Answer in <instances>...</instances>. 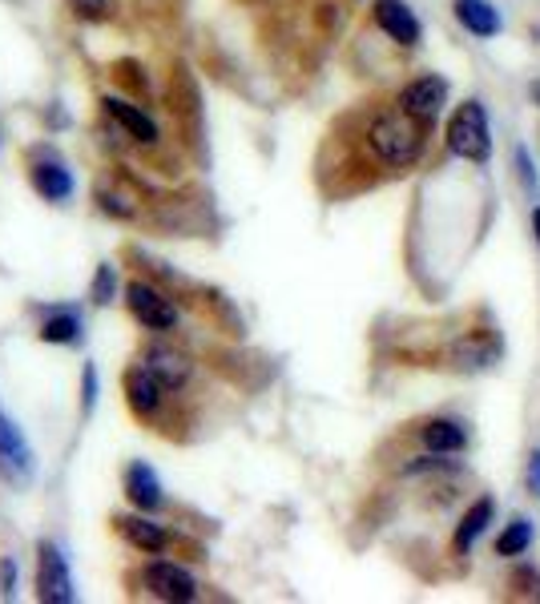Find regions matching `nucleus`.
Returning <instances> with one entry per match:
<instances>
[{"instance_id":"a211bd4d","label":"nucleus","mask_w":540,"mask_h":604,"mask_svg":"<svg viewBox=\"0 0 540 604\" xmlns=\"http://www.w3.org/2000/svg\"><path fill=\"white\" fill-rule=\"evenodd\" d=\"M44 343H57V347H69V343H81V314L69 307H57L44 314L41 323Z\"/></svg>"},{"instance_id":"aec40b11","label":"nucleus","mask_w":540,"mask_h":604,"mask_svg":"<svg viewBox=\"0 0 540 604\" xmlns=\"http://www.w3.org/2000/svg\"><path fill=\"white\" fill-rule=\"evenodd\" d=\"M114 291H117V270L110 267V262H101L98 274H93V291H89V298H93L98 307H105V303L114 298Z\"/></svg>"},{"instance_id":"393cba45","label":"nucleus","mask_w":540,"mask_h":604,"mask_svg":"<svg viewBox=\"0 0 540 604\" xmlns=\"http://www.w3.org/2000/svg\"><path fill=\"white\" fill-rule=\"evenodd\" d=\"M525 484H528V492H532V496H540V451H532V455H528Z\"/></svg>"},{"instance_id":"bb28decb","label":"nucleus","mask_w":540,"mask_h":604,"mask_svg":"<svg viewBox=\"0 0 540 604\" xmlns=\"http://www.w3.org/2000/svg\"><path fill=\"white\" fill-rule=\"evenodd\" d=\"M532 234H537V242H540V206L532 210Z\"/></svg>"},{"instance_id":"4468645a","label":"nucleus","mask_w":540,"mask_h":604,"mask_svg":"<svg viewBox=\"0 0 540 604\" xmlns=\"http://www.w3.org/2000/svg\"><path fill=\"white\" fill-rule=\"evenodd\" d=\"M117 532L126 536L133 549L142 552H166V544H170V536H166V528L154 521H145V516H117Z\"/></svg>"},{"instance_id":"ddd939ff","label":"nucleus","mask_w":540,"mask_h":604,"mask_svg":"<svg viewBox=\"0 0 540 604\" xmlns=\"http://www.w3.org/2000/svg\"><path fill=\"white\" fill-rule=\"evenodd\" d=\"M105 113H110V117H114L117 126L126 129L133 141H142V145H154L157 141L154 117H150L145 110H138V105H129V101H121V98H105Z\"/></svg>"},{"instance_id":"6ab92c4d","label":"nucleus","mask_w":540,"mask_h":604,"mask_svg":"<svg viewBox=\"0 0 540 604\" xmlns=\"http://www.w3.org/2000/svg\"><path fill=\"white\" fill-rule=\"evenodd\" d=\"M528 544H532V524H528L525 516H516V521L504 528V536L497 540V552L500 556H520V552H528Z\"/></svg>"},{"instance_id":"0eeeda50","label":"nucleus","mask_w":540,"mask_h":604,"mask_svg":"<svg viewBox=\"0 0 540 604\" xmlns=\"http://www.w3.org/2000/svg\"><path fill=\"white\" fill-rule=\"evenodd\" d=\"M443 101H448V81L443 77H420V81L403 85V93H399V110L412 113L415 121H436L443 110Z\"/></svg>"},{"instance_id":"423d86ee","label":"nucleus","mask_w":540,"mask_h":604,"mask_svg":"<svg viewBox=\"0 0 540 604\" xmlns=\"http://www.w3.org/2000/svg\"><path fill=\"white\" fill-rule=\"evenodd\" d=\"M0 476L13 484H29L33 476V448L25 432L9 415H0Z\"/></svg>"},{"instance_id":"4be33fe9","label":"nucleus","mask_w":540,"mask_h":604,"mask_svg":"<svg viewBox=\"0 0 540 604\" xmlns=\"http://www.w3.org/2000/svg\"><path fill=\"white\" fill-rule=\"evenodd\" d=\"M0 596H4V601H13V596H16V564H13V556H4V561H0Z\"/></svg>"},{"instance_id":"6e6552de","label":"nucleus","mask_w":540,"mask_h":604,"mask_svg":"<svg viewBox=\"0 0 540 604\" xmlns=\"http://www.w3.org/2000/svg\"><path fill=\"white\" fill-rule=\"evenodd\" d=\"M371 13H375V25L384 28L396 44H420V37H424V25L415 21V13L403 0H375Z\"/></svg>"},{"instance_id":"9d476101","label":"nucleus","mask_w":540,"mask_h":604,"mask_svg":"<svg viewBox=\"0 0 540 604\" xmlns=\"http://www.w3.org/2000/svg\"><path fill=\"white\" fill-rule=\"evenodd\" d=\"M33 178V190L44 197V202H69L73 197V174L61 166L57 157H44L37 166L29 169Z\"/></svg>"},{"instance_id":"a878e982","label":"nucleus","mask_w":540,"mask_h":604,"mask_svg":"<svg viewBox=\"0 0 540 604\" xmlns=\"http://www.w3.org/2000/svg\"><path fill=\"white\" fill-rule=\"evenodd\" d=\"M516 584H520V592H525V596H540V577H537V573L520 568V573H516Z\"/></svg>"},{"instance_id":"7ed1b4c3","label":"nucleus","mask_w":540,"mask_h":604,"mask_svg":"<svg viewBox=\"0 0 540 604\" xmlns=\"http://www.w3.org/2000/svg\"><path fill=\"white\" fill-rule=\"evenodd\" d=\"M37 596H41L44 604L77 601L69 561H65V552H61L53 540H41V544H37Z\"/></svg>"},{"instance_id":"1a4fd4ad","label":"nucleus","mask_w":540,"mask_h":604,"mask_svg":"<svg viewBox=\"0 0 540 604\" xmlns=\"http://www.w3.org/2000/svg\"><path fill=\"white\" fill-rule=\"evenodd\" d=\"M142 367L154 375L166 391H178L185 380H190V359L185 355H178V351H170V347H150L145 351V359H142Z\"/></svg>"},{"instance_id":"f03ea898","label":"nucleus","mask_w":540,"mask_h":604,"mask_svg":"<svg viewBox=\"0 0 540 604\" xmlns=\"http://www.w3.org/2000/svg\"><path fill=\"white\" fill-rule=\"evenodd\" d=\"M448 150L464 162L484 166L492 157V129H488V113L480 101H464L448 121Z\"/></svg>"},{"instance_id":"f257e3e1","label":"nucleus","mask_w":540,"mask_h":604,"mask_svg":"<svg viewBox=\"0 0 540 604\" xmlns=\"http://www.w3.org/2000/svg\"><path fill=\"white\" fill-rule=\"evenodd\" d=\"M371 154L387 166H412L424 154V121H415L412 113H384L368 126Z\"/></svg>"},{"instance_id":"f8f14e48","label":"nucleus","mask_w":540,"mask_h":604,"mask_svg":"<svg viewBox=\"0 0 540 604\" xmlns=\"http://www.w3.org/2000/svg\"><path fill=\"white\" fill-rule=\"evenodd\" d=\"M126 496L138 512H154V507H162V484H157L154 467L142 464V460L129 464L126 467Z\"/></svg>"},{"instance_id":"2eb2a0df","label":"nucleus","mask_w":540,"mask_h":604,"mask_svg":"<svg viewBox=\"0 0 540 604\" xmlns=\"http://www.w3.org/2000/svg\"><path fill=\"white\" fill-rule=\"evenodd\" d=\"M455 21L468 28L472 37H497L500 13L488 0H455Z\"/></svg>"},{"instance_id":"20e7f679","label":"nucleus","mask_w":540,"mask_h":604,"mask_svg":"<svg viewBox=\"0 0 540 604\" xmlns=\"http://www.w3.org/2000/svg\"><path fill=\"white\" fill-rule=\"evenodd\" d=\"M126 307L133 310V319L142 326H150V331H170V326L178 323V310H173L170 298L142 279H133L126 286Z\"/></svg>"},{"instance_id":"39448f33","label":"nucleus","mask_w":540,"mask_h":604,"mask_svg":"<svg viewBox=\"0 0 540 604\" xmlns=\"http://www.w3.org/2000/svg\"><path fill=\"white\" fill-rule=\"evenodd\" d=\"M142 580H145V589L154 592L157 601H173V604L198 601V580L190 577L182 564H173V561L145 564Z\"/></svg>"},{"instance_id":"412c9836","label":"nucleus","mask_w":540,"mask_h":604,"mask_svg":"<svg viewBox=\"0 0 540 604\" xmlns=\"http://www.w3.org/2000/svg\"><path fill=\"white\" fill-rule=\"evenodd\" d=\"M73 9L86 21H105L110 16V0H73Z\"/></svg>"},{"instance_id":"9b49d317","label":"nucleus","mask_w":540,"mask_h":604,"mask_svg":"<svg viewBox=\"0 0 540 604\" xmlns=\"http://www.w3.org/2000/svg\"><path fill=\"white\" fill-rule=\"evenodd\" d=\"M162 383L145 371V367H133V371H126V403L133 415H142V420H150L157 411V403H162Z\"/></svg>"},{"instance_id":"dca6fc26","label":"nucleus","mask_w":540,"mask_h":604,"mask_svg":"<svg viewBox=\"0 0 540 604\" xmlns=\"http://www.w3.org/2000/svg\"><path fill=\"white\" fill-rule=\"evenodd\" d=\"M492 516H497V504H492L488 496H480V500H476V504H472L468 512H464V521H460V528H455V540H452L455 552H468L472 544H476V540L484 536V528L492 524Z\"/></svg>"},{"instance_id":"f3484780","label":"nucleus","mask_w":540,"mask_h":604,"mask_svg":"<svg viewBox=\"0 0 540 604\" xmlns=\"http://www.w3.org/2000/svg\"><path fill=\"white\" fill-rule=\"evenodd\" d=\"M424 444H427V451H436V455H455V451L468 448V432L455 420H432L424 427Z\"/></svg>"},{"instance_id":"cd10ccee","label":"nucleus","mask_w":540,"mask_h":604,"mask_svg":"<svg viewBox=\"0 0 540 604\" xmlns=\"http://www.w3.org/2000/svg\"><path fill=\"white\" fill-rule=\"evenodd\" d=\"M528 98H532V101H537V105H540V81L528 85Z\"/></svg>"},{"instance_id":"b1692460","label":"nucleus","mask_w":540,"mask_h":604,"mask_svg":"<svg viewBox=\"0 0 540 604\" xmlns=\"http://www.w3.org/2000/svg\"><path fill=\"white\" fill-rule=\"evenodd\" d=\"M81 403H86V415L93 411V403H98V371L93 367H86V380H81Z\"/></svg>"},{"instance_id":"5701e85b","label":"nucleus","mask_w":540,"mask_h":604,"mask_svg":"<svg viewBox=\"0 0 540 604\" xmlns=\"http://www.w3.org/2000/svg\"><path fill=\"white\" fill-rule=\"evenodd\" d=\"M516 169H520V182H525L528 190H537V166H532V157H528L525 145L516 150Z\"/></svg>"}]
</instances>
